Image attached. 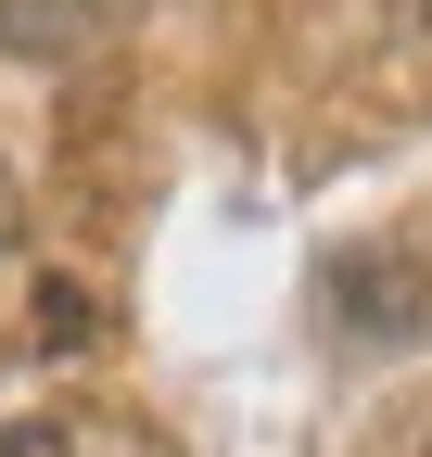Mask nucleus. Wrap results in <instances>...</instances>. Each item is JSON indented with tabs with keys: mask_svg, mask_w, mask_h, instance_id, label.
Listing matches in <instances>:
<instances>
[{
	"mask_svg": "<svg viewBox=\"0 0 432 457\" xmlns=\"http://www.w3.org/2000/svg\"><path fill=\"white\" fill-rule=\"evenodd\" d=\"M89 0H0V51L13 64H64V51H89Z\"/></svg>",
	"mask_w": 432,
	"mask_h": 457,
	"instance_id": "f257e3e1",
	"label": "nucleus"
},
{
	"mask_svg": "<svg viewBox=\"0 0 432 457\" xmlns=\"http://www.w3.org/2000/svg\"><path fill=\"white\" fill-rule=\"evenodd\" d=\"M0 457H64V432H51V420H13V432H0Z\"/></svg>",
	"mask_w": 432,
	"mask_h": 457,
	"instance_id": "f03ea898",
	"label": "nucleus"
},
{
	"mask_svg": "<svg viewBox=\"0 0 432 457\" xmlns=\"http://www.w3.org/2000/svg\"><path fill=\"white\" fill-rule=\"evenodd\" d=\"M0 254H13V165H0Z\"/></svg>",
	"mask_w": 432,
	"mask_h": 457,
	"instance_id": "7ed1b4c3",
	"label": "nucleus"
}]
</instances>
